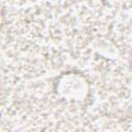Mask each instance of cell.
I'll return each instance as SVG.
<instances>
[{
    "instance_id": "6da1fadb",
    "label": "cell",
    "mask_w": 132,
    "mask_h": 132,
    "mask_svg": "<svg viewBox=\"0 0 132 132\" xmlns=\"http://www.w3.org/2000/svg\"><path fill=\"white\" fill-rule=\"evenodd\" d=\"M55 91L57 95L66 102L80 103L84 102L90 94V84L84 74L69 71L58 77L55 84Z\"/></svg>"
},
{
    "instance_id": "7a4b0ae2",
    "label": "cell",
    "mask_w": 132,
    "mask_h": 132,
    "mask_svg": "<svg viewBox=\"0 0 132 132\" xmlns=\"http://www.w3.org/2000/svg\"><path fill=\"white\" fill-rule=\"evenodd\" d=\"M130 0H106V2H108L109 4L112 5H117V4H124L125 2H128Z\"/></svg>"
}]
</instances>
